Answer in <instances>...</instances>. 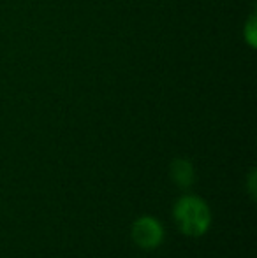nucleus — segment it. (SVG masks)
<instances>
[{"instance_id": "obj_1", "label": "nucleus", "mask_w": 257, "mask_h": 258, "mask_svg": "<svg viewBox=\"0 0 257 258\" xmlns=\"http://www.w3.org/2000/svg\"><path fill=\"white\" fill-rule=\"evenodd\" d=\"M173 214L180 230L190 237L204 235L212 225V211L208 204L195 195H185L180 199Z\"/></svg>"}, {"instance_id": "obj_2", "label": "nucleus", "mask_w": 257, "mask_h": 258, "mask_svg": "<svg viewBox=\"0 0 257 258\" xmlns=\"http://www.w3.org/2000/svg\"><path fill=\"white\" fill-rule=\"evenodd\" d=\"M132 239L139 248L155 249L164 241V227L153 216H141L132 225Z\"/></svg>"}, {"instance_id": "obj_3", "label": "nucleus", "mask_w": 257, "mask_h": 258, "mask_svg": "<svg viewBox=\"0 0 257 258\" xmlns=\"http://www.w3.org/2000/svg\"><path fill=\"white\" fill-rule=\"evenodd\" d=\"M171 179L178 184L180 188H190L195 181L194 167L189 160L176 158L171 163Z\"/></svg>"}, {"instance_id": "obj_4", "label": "nucleus", "mask_w": 257, "mask_h": 258, "mask_svg": "<svg viewBox=\"0 0 257 258\" xmlns=\"http://www.w3.org/2000/svg\"><path fill=\"white\" fill-rule=\"evenodd\" d=\"M243 37L247 41V44L250 46L252 49L255 48V42H257V21H255V14H252L250 18L247 20L245 23V28H243Z\"/></svg>"}, {"instance_id": "obj_5", "label": "nucleus", "mask_w": 257, "mask_h": 258, "mask_svg": "<svg viewBox=\"0 0 257 258\" xmlns=\"http://www.w3.org/2000/svg\"><path fill=\"white\" fill-rule=\"evenodd\" d=\"M248 194L255 201V170H252L250 176H248Z\"/></svg>"}]
</instances>
